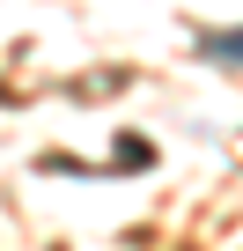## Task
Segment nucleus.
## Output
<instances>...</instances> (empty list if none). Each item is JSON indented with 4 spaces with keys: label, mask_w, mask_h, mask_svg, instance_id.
<instances>
[{
    "label": "nucleus",
    "mask_w": 243,
    "mask_h": 251,
    "mask_svg": "<svg viewBox=\"0 0 243 251\" xmlns=\"http://www.w3.org/2000/svg\"><path fill=\"white\" fill-rule=\"evenodd\" d=\"M206 59H243V30H214L206 37Z\"/></svg>",
    "instance_id": "obj_1"
}]
</instances>
